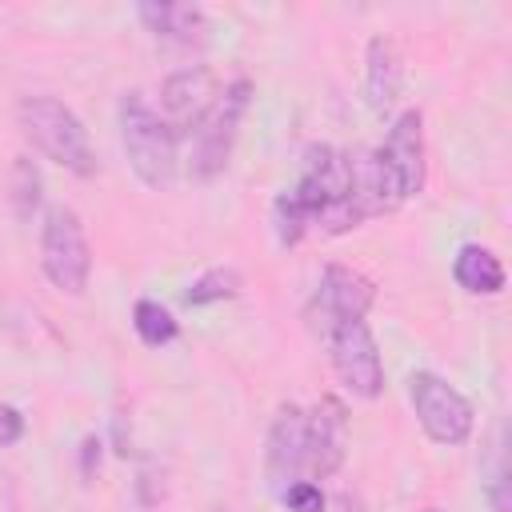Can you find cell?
Segmentation results:
<instances>
[{
    "mask_svg": "<svg viewBox=\"0 0 512 512\" xmlns=\"http://www.w3.org/2000/svg\"><path fill=\"white\" fill-rule=\"evenodd\" d=\"M120 140L132 172L148 188H168L180 172V140L164 124V116L148 104L144 92L120 96Z\"/></svg>",
    "mask_w": 512,
    "mask_h": 512,
    "instance_id": "1",
    "label": "cell"
},
{
    "mask_svg": "<svg viewBox=\"0 0 512 512\" xmlns=\"http://www.w3.org/2000/svg\"><path fill=\"white\" fill-rule=\"evenodd\" d=\"M16 120H20L24 136L32 140V148H40L60 168H68L76 176H92L96 172V152H92L88 128L56 96H24L16 104Z\"/></svg>",
    "mask_w": 512,
    "mask_h": 512,
    "instance_id": "2",
    "label": "cell"
},
{
    "mask_svg": "<svg viewBox=\"0 0 512 512\" xmlns=\"http://www.w3.org/2000/svg\"><path fill=\"white\" fill-rule=\"evenodd\" d=\"M248 100H252V84L244 76L220 88L212 112L188 136V172H192V180H212L228 168L240 124H244V112H248Z\"/></svg>",
    "mask_w": 512,
    "mask_h": 512,
    "instance_id": "3",
    "label": "cell"
},
{
    "mask_svg": "<svg viewBox=\"0 0 512 512\" xmlns=\"http://www.w3.org/2000/svg\"><path fill=\"white\" fill-rule=\"evenodd\" d=\"M40 268L52 280V288L80 296L88 288L92 276V248L84 236L80 216L68 204H52L44 212V228H40Z\"/></svg>",
    "mask_w": 512,
    "mask_h": 512,
    "instance_id": "4",
    "label": "cell"
},
{
    "mask_svg": "<svg viewBox=\"0 0 512 512\" xmlns=\"http://www.w3.org/2000/svg\"><path fill=\"white\" fill-rule=\"evenodd\" d=\"M324 344L332 356V368L340 376V384L360 396V400H376L384 392V364L372 340V328L364 320H336L324 328Z\"/></svg>",
    "mask_w": 512,
    "mask_h": 512,
    "instance_id": "5",
    "label": "cell"
},
{
    "mask_svg": "<svg viewBox=\"0 0 512 512\" xmlns=\"http://www.w3.org/2000/svg\"><path fill=\"white\" fill-rule=\"evenodd\" d=\"M408 400H412L416 420L428 432V440L452 448V444H464L472 436L476 412H472V404L444 376H436V372H412L408 376Z\"/></svg>",
    "mask_w": 512,
    "mask_h": 512,
    "instance_id": "6",
    "label": "cell"
},
{
    "mask_svg": "<svg viewBox=\"0 0 512 512\" xmlns=\"http://www.w3.org/2000/svg\"><path fill=\"white\" fill-rule=\"evenodd\" d=\"M216 96H220L216 72L208 64H188V68H176L172 76H164V84H160V108L156 112L164 116V124L180 140V136H192L200 128V120L212 112Z\"/></svg>",
    "mask_w": 512,
    "mask_h": 512,
    "instance_id": "7",
    "label": "cell"
},
{
    "mask_svg": "<svg viewBox=\"0 0 512 512\" xmlns=\"http://www.w3.org/2000/svg\"><path fill=\"white\" fill-rule=\"evenodd\" d=\"M376 152H380L400 200H412L424 188V116H420V108H404L392 120L388 140Z\"/></svg>",
    "mask_w": 512,
    "mask_h": 512,
    "instance_id": "8",
    "label": "cell"
},
{
    "mask_svg": "<svg viewBox=\"0 0 512 512\" xmlns=\"http://www.w3.org/2000/svg\"><path fill=\"white\" fill-rule=\"evenodd\" d=\"M308 468V412L284 404L268 428V476L276 484L300 480Z\"/></svg>",
    "mask_w": 512,
    "mask_h": 512,
    "instance_id": "9",
    "label": "cell"
},
{
    "mask_svg": "<svg viewBox=\"0 0 512 512\" xmlns=\"http://www.w3.org/2000/svg\"><path fill=\"white\" fill-rule=\"evenodd\" d=\"M376 288L368 276H360L348 264H328L320 276V292H316V308L324 316V328L336 320H364V312L372 308Z\"/></svg>",
    "mask_w": 512,
    "mask_h": 512,
    "instance_id": "10",
    "label": "cell"
},
{
    "mask_svg": "<svg viewBox=\"0 0 512 512\" xmlns=\"http://www.w3.org/2000/svg\"><path fill=\"white\" fill-rule=\"evenodd\" d=\"M348 452V416L344 404L324 396L312 412H308V468L312 476H332L344 464Z\"/></svg>",
    "mask_w": 512,
    "mask_h": 512,
    "instance_id": "11",
    "label": "cell"
},
{
    "mask_svg": "<svg viewBox=\"0 0 512 512\" xmlns=\"http://www.w3.org/2000/svg\"><path fill=\"white\" fill-rule=\"evenodd\" d=\"M140 20L148 24L152 36L180 44V48H204L208 44V16L196 4H172V0H144Z\"/></svg>",
    "mask_w": 512,
    "mask_h": 512,
    "instance_id": "12",
    "label": "cell"
},
{
    "mask_svg": "<svg viewBox=\"0 0 512 512\" xmlns=\"http://www.w3.org/2000/svg\"><path fill=\"white\" fill-rule=\"evenodd\" d=\"M400 52L388 36H372L368 40V56H364V92H368V104L376 112L392 108V100L400 96Z\"/></svg>",
    "mask_w": 512,
    "mask_h": 512,
    "instance_id": "13",
    "label": "cell"
},
{
    "mask_svg": "<svg viewBox=\"0 0 512 512\" xmlns=\"http://www.w3.org/2000/svg\"><path fill=\"white\" fill-rule=\"evenodd\" d=\"M452 276L472 296H496V292H504V280H508L500 256L484 244H464L452 260Z\"/></svg>",
    "mask_w": 512,
    "mask_h": 512,
    "instance_id": "14",
    "label": "cell"
},
{
    "mask_svg": "<svg viewBox=\"0 0 512 512\" xmlns=\"http://www.w3.org/2000/svg\"><path fill=\"white\" fill-rule=\"evenodd\" d=\"M8 200H12L16 220H32V212L40 208V200H44V176H40V168H36L32 156H16L12 176H8Z\"/></svg>",
    "mask_w": 512,
    "mask_h": 512,
    "instance_id": "15",
    "label": "cell"
},
{
    "mask_svg": "<svg viewBox=\"0 0 512 512\" xmlns=\"http://www.w3.org/2000/svg\"><path fill=\"white\" fill-rule=\"evenodd\" d=\"M132 328L136 336L148 344V348H160V344H172L176 340V316L160 304V300H136L132 308Z\"/></svg>",
    "mask_w": 512,
    "mask_h": 512,
    "instance_id": "16",
    "label": "cell"
},
{
    "mask_svg": "<svg viewBox=\"0 0 512 512\" xmlns=\"http://www.w3.org/2000/svg\"><path fill=\"white\" fill-rule=\"evenodd\" d=\"M236 292H240V272L236 268H208L204 276H196L184 288V304L204 308V304H216V300H232Z\"/></svg>",
    "mask_w": 512,
    "mask_h": 512,
    "instance_id": "17",
    "label": "cell"
},
{
    "mask_svg": "<svg viewBox=\"0 0 512 512\" xmlns=\"http://www.w3.org/2000/svg\"><path fill=\"white\" fill-rule=\"evenodd\" d=\"M272 228H276V240H280L284 248H292V244H300V236L312 228V216L300 208V200H296L292 192H280V196L272 200Z\"/></svg>",
    "mask_w": 512,
    "mask_h": 512,
    "instance_id": "18",
    "label": "cell"
},
{
    "mask_svg": "<svg viewBox=\"0 0 512 512\" xmlns=\"http://www.w3.org/2000/svg\"><path fill=\"white\" fill-rule=\"evenodd\" d=\"M280 496H284L288 512H324V492L312 480H292L280 488Z\"/></svg>",
    "mask_w": 512,
    "mask_h": 512,
    "instance_id": "19",
    "label": "cell"
},
{
    "mask_svg": "<svg viewBox=\"0 0 512 512\" xmlns=\"http://www.w3.org/2000/svg\"><path fill=\"white\" fill-rule=\"evenodd\" d=\"M488 500H492V508L496 512H508V460H504V452L496 456V472H492V480H488Z\"/></svg>",
    "mask_w": 512,
    "mask_h": 512,
    "instance_id": "20",
    "label": "cell"
},
{
    "mask_svg": "<svg viewBox=\"0 0 512 512\" xmlns=\"http://www.w3.org/2000/svg\"><path fill=\"white\" fill-rule=\"evenodd\" d=\"M20 436H24V416L12 404H0V448L16 444Z\"/></svg>",
    "mask_w": 512,
    "mask_h": 512,
    "instance_id": "21",
    "label": "cell"
},
{
    "mask_svg": "<svg viewBox=\"0 0 512 512\" xmlns=\"http://www.w3.org/2000/svg\"><path fill=\"white\" fill-rule=\"evenodd\" d=\"M100 472V440L96 436H84L80 440V476L92 480Z\"/></svg>",
    "mask_w": 512,
    "mask_h": 512,
    "instance_id": "22",
    "label": "cell"
},
{
    "mask_svg": "<svg viewBox=\"0 0 512 512\" xmlns=\"http://www.w3.org/2000/svg\"><path fill=\"white\" fill-rule=\"evenodd\" d=\"M424 512H436V508H424Z\"/></svg>",
    "mask_w": 512,
    "mask_h": 512,
    "instance_id": "23",
    "label": "cell"
},
{
    "mask_svg": "<svg viewBox=\"0 0 512 512\" xmlns=\"http://www.w3.org/2000/svg\"><path fill=\"white\" fill-rule=\"evenodd\" d=\"M220 512H228V508H220Z\"/></svg>",
    "mask_w": 512,
    "mask_h": 512,
    "instance_id": "24",
    "label": "cell"
}]
</instances>
